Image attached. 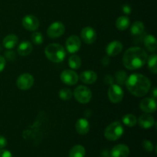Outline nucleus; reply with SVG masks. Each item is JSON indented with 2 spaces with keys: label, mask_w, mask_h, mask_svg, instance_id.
Listing matches in <instances>:
<instances>
[{
  "label": "nucleus",
  "mask_w": 157,
  "mask_h": 157,
  "mask_svg": "<svg viewBox=\"0 0 157 157\" xmlns=\"http://www.w3.org/2000/svg\"><path fill=\"white\" fill-rule=\"evenodd\" d=\"M147 58L145 50L140 47H131L124 54L123 64L128 70H137L146 64Z\"/></svg>",
  "instance_id": "f257e3e1"
},
{
  "label": "nucleus",
  "mask_w": 157,
  "mask_h": 157,
  "mask_svg": "<svg viewBox=\"0 0 157 157\" xmlns=\"http://www.w3.org/2000/svg\"><path fill=\"white\" fill-rule=\"evenodd\" d=\"M129 92L135 97H144L150 90L151 82L147 77L140 74H133L126 81Z\"/></svg>",
  "instance_id": "f03ea898"
},
{
  "label": "nucleus",
  "mask_w": 157,
  "mask_h": 157,
  "mask_svg": "<svg viewBox=\"0 0 157 157\" xmlns=\"http://www.w3.org/2000/svg\"><path fill=\"white\" fill-rule=\"evenodd\" d=\"M45 56L54 63H61L66 57V52L62 45L57 43L49 44L44 49Z\"/></svg>",
  "instance_id": "7ed1b4c3"
},
{
  "label": "nucleus",
  "mask_w": 157,
  "mask_h": 157,
  "mask_svg": "<svg viewBox=\"0 0 157 157\" xmlns=\"http://www.w3.org/2000/svg\"><path fill=\"white\" fill-rule=\"evenodd\" d=\"M124 127L118 121L111 123L104 130V136L110 141H116L119 140L124 134Z\"/></svg>",
  "instance_id": "20e7f679"
},
{
  "label": "nucleus",
  "mask_w": 157,
  "mask_h": 157,
  "mask_svg": "<svg viewBox=\"0 0 157 157\" xmlns=\"http://www.w3.org/2000/svg\"><path fill=\"white\" fill-rule=\"evenodd\" d=\"M74 96L76 101L81 104H87L92 98V92L86 86L80 85L75 88Z\"/></svg>",
  "instance_id": "39448f33"
},
{
  "label": "nucleus",
  "mask_w": 157,
  "mask_h": 157,
  "mask_svg": "<svg viewBox=\"0 0 157 157\" xmlns=\"http://www.w3.org/2000/svg\"><path fill=\"white\" fill-rule=\"evenodd\" d=\"M107 94H108L109 100L113 104H118V103L121 102L124 96V93L122 87L118 85V84H114L110 85Z\"/></svg>",
  "instance_id": "423d86ee"
},
{
  "label": "nucleus",
  "mask_w": 157,
  "mask_h": 157,
  "mask_svg": "<svg viewBox=\"0 0 157 157\" xmlns=\"http://www.w3.org/2000/svg\"><path fill=\"white\" fill-rule=\"evenodd\" d=\"M65 32V27L61 21H55L48 27L47 34L49 38H57L63 35Z\"/></svg>",
  "instance_id": "0eeeda50"
},
{
  "label": "nucleus",
  "mask_w": 157,
  "mask_h": 157,
  "mask_svg": "<svg viewBox=\"0 0 157 157\" xmlns=\"http://www.w3.org/2000/svg\"><path fill=\"white\" fill-rule=\"evenodd\" d=\"M17 87L22 90L30 89L34 84V78L32 75L28 73L22 74L18 78L16 81Z\"/></svg>",
  "instance_id": "6e6552de"
},
{
  "label": "nucleus",
  "mask_w": 157,
  "mask_h": 157,
  "mask_svg": "<svg viewBox=\"0 0 157 157\" xmlns=\"http://www.w3.org/2000/svg\"><path fill=\"white\" fill-rule=\"evenodd\" d=\"M21 24L26 30L33 32L38 29L40 22L39 20L35 15H27L23 17L22 20H21Z\"/></svg>",
  "instance_id": "1a4fd4ad"
},
{
  "label": "nucleus",
  "mask_w": 157,
  "mask_h": 157,
  "mask_svg": "<svg viewBox=\"0 0 157 157\" xmlns=\"http://www.w3.org/2000/svg\"><path fill=\"white\" fill-rule=\"evenodd\" d=\"M61 80L64 84L72 86L78 83L79 80L78 74L72 70H64L61 74Z\"/></svg>",
  "instance_id": "9d476101"
},
{
  "label": "nucleus",
  "mask_w": 157,
  "mask_h": 157,
  "mask_svg": "<svg viewBox=\"0 0 157 157\" xmlns=\"http://www.w3.org/2000/svg\"><path fill=\"white\" fill-rule=\"evenodd\" d=\"M66 49L71 54L78 52L80 50L81 46V41L79 37L77 35H71L67 39L65 43Z\"/></svg>",
  "instance_id": "9b49d317"
},
{
  "label": "nucleus",
  "mask_w": 157,
  "mask_h": 157,
  "mask_svg": "<svg viewBox=\"0 0 157 157\" xmlns=\"http://www.w3.org/2000/svg\"><path fill=\"white\" fill-rule=\"evenodd\" d=\"M81 37L86 44H93L97 39V32L93 28L87 26L81 30Z\"/></svg>",
  "instance_id": "f8f14e48"
},
{
  "label": "nucleus",
  "mask_w": 157,
  "mask_h": 157,
  "mask_svg": "<svg viewBox=\"0 0 157 157\" xmlns=\"http://www.w3.org/2000/svg\"><path fill=\"white\" fill-rule=\"evenodd\" d=\"M141 110L147 113H154L156 110V100L152 98H146L141 101L140 104Z\"/></svg>",
  "instance_id": "ddd939ff"
},
{
  "label": "nucleus",
  "mask_w": 157,
  "mask_h": 157,
  "mask_svg": "<svg viewBox=\"0 0 157 157\" xmlns=\"http://www.w3.org/2000/svg\"><path fill=\"white\" fill-rule=\"evenodd\" d=\"M123 44L119 41H113L107 44L106 53L107 56L114 57L121 53L123 50Z\"/></svg>",
  "instance_id": "4468645a"
},
{
  "label": "nucleus",
  "mask_w": 157,
  "mask_h": 157,
  "mask_svg": "<svg viewBox=\"0 0 157 157\" xmlns=\"http://www.w3.org/2000/svg\"><path fill=\"white\" fill-rule=\"evenodd\" d=\"M130 149L125 144H118L110 151V157H128Z\"/></svg>",
  "instance_id": "2eb2a0df"
},
{
  "label": "nucleus",
  "mask_w": 157,
  "mask_h": 157,
  "mask_svg": "<svg viewBox=\"0 0 157 157\" xmlns=\"http://www.w3.org/2000/svg\"><path fill=\"white\" fill-rule=\"evenodd\" d=\"M130 33H131L132 36L134 37L136 39L139 38V37L142 38L145 33V26H144V23L140 21H136L133 22L130 28Z\"/></svg>",
  "instance_id": "dca6fc26"
},
{
  "label": "nucleus",
  "mask_w": 157,
  "mask_h": 157,
  "mask_svg": "<svg viewBox=\"0 0 157 157\" xmlns=\"http://www.w3.org/2000/svg\"><path fill=\"white\" fill-rule=\"evenodd\" d=\"M140 126L144 129H150L155 124V120L150 113H144L141 115L138 120Z\"/></svg>",
  "instance_id": "f3484780"
},
{
  "label": "nucleus",
  "mask_w": 157,
  "mask_h": 157,
  "mask_svg": "<svg viewBox=\"0 0 157 157\" xmlns=\"http://www.w3.org/2000/svg\"><path fill=\"white\" fill-rule=\"evenodd\" d=\"M75 128H76V131L80 135H85L90 130V124L87 120L84 118H80L77 121Z\"/></svg>",
  "instance_id": "a211bd4d"
},
{
  "label": "nucleus",
  "mask_w": 157,
  "mask_h": 157,
  "mask_svg": "<svg viewBox=\"0 0 157 157\" xmlns=\"http://www.w3.org/2000/svg\"><path fill=\"white\" fill-rule=\"evenodd\" d=\"M80 79L86 84H92L98 79V75L94 71H85L80 75Z\"/></svg>",
  "instance_id": "6ab92c4d"
},
{
  "label": "nucleus",
  "mask_w": 157,
  "mask_h": 157,
  "mask_svg": "<svg viewBox=\"0 0 157 157\" xmlns=\"http://www.w3.org/2000/svg\"><path fill=\"white\" fill-rule=\"evenodd\" d=\"M144 45L146 48L150 52H155L157 49L156 39L153 35H147L144 38Z\"/></svg>",
  "instance_id": "aec40b11"
},
{
  "label": "nucleus",
  "mask_w": 157,
  "mask_h": 157,
  "mask_svg": "<svg viewBox=\"0 0 157 157\" xmlns=\"http://www.w3.org/2000/svg\"><path fill=\"white\" fill-rule=\"evenodd\" d=\"M18 37L14 34H10V35H8L7 36L5 37L2 41V44L6 49L11 50L16 46V44H18Z\"/></svg>",
  "instance_id": "412c9836"
},
{
  "label": "nucleus",
  "mask_w": 157,
  "mask_h": 157,
  "mask_svg": "<svg viewBox=\"0 0 157 157\" xmlns=\"http://www.w3.org/2000/svg\"><path fill=\"white\" fill-rule=\"evenodd\" d=\"M32 43L29 42L28 41H24L18 45V54L21 56H27V55H30L31 52H32Z\"/></svg>",
  "instance_id": "4be33fe9"
},
{
  "label": "nucleus",
  "mask_w": 157,
  "mask_h": 157,
  "mask_svg": "<svg viewBox=\"0 0 157 157\" xmlns=\"http://www.w3.org/2000/svg\"><path fill=\"white\" fill-rule=\"evenodd\" d=\"M85 153V149L83 146L75 145L71 149L69 152V157H84Z\"/></svg>",
  "instance_id": "5701e85b"
},
{
  "label": "nucleus",
  "mask_w": 157,
  "mask_h": 157,
  "mask_svg": "<svg viewBox=\"0 0 157 157\" xmlns=\"http://www.w3.org/2000/svg\"><path fill=\"white\" fill-rule=\"evenodd\" d=\"M130 19L127 16H120L116 21V26L118 30L125 31L130 26Z\"/></svg>",
  "instance_id": "b1692460"
},
{
  "label": "nucleus",
  "mask_w": 157,
  "mask_h": 157,
  "mask_svg": "<svg viewBox=\"0 0 157 157\" xmlns=\"http://www.w3.org/2000/svg\"><path fill=\"white\" fill-rule=\"evenodd\" d=\"M122 121L127 127H133L136 126V123H137V119H136V117L133 114L127 113V114H125L123 117Z\"/></svg>",
  "instance_id": "393cba45"
},
{
  "label": "nucleus",
  "mask_w": 157,
  "mask_h": 157,
  "mask_svg": "<svg viewBox=\"0 0 157 157\" xmlns=\"http://www.w3.org/2000/svg\"><path fill=\"white\" fill-rule=\"evenodd\" d=\"M68 65L71 69H78L81 66V60L77 55H73L69 58Z\"/></svg>",
  "instance_id": "a878e982"
},
{
  "label": "nucleus",
  "mask_w": 157,
  "mask_h": 157,
  "mask_svg": "<svg viewBox=\"0 0 157 157\" xmlns=\"http://www.w3.org/2000/svg\"><path fill=\"white\" fill-rule=\"evenodd\" d=\"M127 75L124 71H118L116 72L114 75V78L116 82L117 83L118 85L122 86L126 84V81L127 80Z\"/></svg>",
  "instance_id": "bb28decb"
},
{
  "label": "nucleus",
  "mask_w": 157,
  "mask_h": 157,
  "mask_svg": "<svg viewBox=\"0 0 157 157\" xmlns=\"http://www.w3.org/2000/svg\"><path fill=\"white\" fill-rule=\"evenodd\" d=\"M148 60V67L150 69V71L153 74L156 75L157 73V66H156V61H157V56L156 54H153L147 58Z\"/></svg>",
  "instance_id": "cd10ccee"
},
{
  "label": "nucleus",
  "mask_w": 157,
  "mask_h": 157,
  "mask_svg": "<svg viewBox=\"0 0 157 157\" xmlns=\"http://www.w3.org/2000/svg\"><path fill=\"white\" fill-rule=\"evenodd\" d=\"M59 98L63 101H68L72 98V91L68 88H62L58 93Z\"/></svg>",
  "instance_id": "c85d7f7f"
},
{
  "label": "nucleus",
  "mask_w": 157,
  "mask_h": 157,
  "mask_svg": "<svg viewBox=\"0 0 157 157\" xmlns=\"http://www.w3.org/2000/svg\"><path fill=\"white\" fill-rule=\"evenodd\" d=\"M32 41L35 44H41L44 41V37L41 32H34L32 35Z\"/></svg>",
  "instance_id": "c756f323"
},
{
  "label": "nucleus",
  "mask_w": 157,
  "mask_h": 157,
  "mask_svg": "<svg viewBox=\"0 0 157 157\" xmlns=\"http://www.w3.org/2000/svg\"><path fill=\"white\" fill-rule=\"evenodd\" d=\"M143 147L147 152H152L154 149V147H153V144H152V142H150V140H144L143 141Z\"/></svg>",
  "instance_id": "7c9ffc66"
},
{
  "label": "nucleus",
  "mask_w": 157,
  "mask_h": 157,
  "mask_svg": "<svg viewBox=\"0 0 157 157\" xmlns=\"http://www.w3.org/2000/svg\"><path fill=\"white\" fill-rule=\"evenodd\" d=\"M5 56L6 59L9 61H14L15 58V53L13 51H8L5 53Z\"/></svg>",
  "instance_id": "2f4dec72"
},
{
  "label": "nucleus",
  "mask_w": 157,
  "mask_h": 157,
  "mask_svg": "<svg viewBox=\"0 0 157 157\" xmlns=\"http://www.w3.org/2000/svg\"><path fill=\"white\" fill-rule=\"evenodd\" d=\"M104 83L107 85H111V84H113V81H114V78L112 75H107L105 77H104Z\"/></svg>",
  "instance_id": "473e14b6"
},
{
  "label": "nucleus",
  "mask_w": 157,
  "mask_h": 157,
  "mask_svg": "<svg viewBox=\"0 0 157 157\" xmlns=\"http://www.w3.org/2000/svg\"><path fill=\"white\" fill-rule=\"evenodd\" d=\"M7 146V140L5 136L0 135V150H2Z\"/></svg>",
  "instance_id": "72a5a7b5"
},
{
  "label": "nucleus",
  "mask_w": 157,
  "mask_h": 157,
  "mask_svg": "<svg viewBox=\"0 0 157 157\" xmlns=\"http://www.w3.org/2000/svg\"><path fill=\"white\" fill-rule=\"evenodd\" d=\"M0 157H12V155L10 151L2 149L0 150Z\"/></svg>",
  "instance_id": "f704fd0d"
},
{
  "label": "nucleus",
  "mask_w": 157,
  "mask_h": 157,
  "mask_svg": "<svg viewBox=\"0 0 157 157\" xmlns=\"http://www.w3.org/2000/svg\"><path fill=\"white\" fill-rule=\"evenodd\" d=\"M122 9H123V12H124L125 14H127V15H129V14L131 13L132 9L131 7H130V6H129L128 4H125L124 6H123Z\"/></svg>",
  "instance_id": "c9c22d12"
},
{
  "label": "nucleus",
  "mask_w": 157,
  "mask_h": 157,
  "mask_svg": "<svg viewBox=\"0 0 157 157\" xmlns=\"http://www.w3.org/2000/svg\"><path fill=\"white\" fill-rule=\"evenodd\" d=\"M6 67V58L0 55V72L2 71Z\"/></svg>",
  "instance_id": "e433bc0d"
},
{
  "label": "nucleus",
  "mask_w": 157,
  "mask_h": 157,
  "mask_svg": "<svg viewBox=\"0 0 157 157\" xmlns=\"http://www.w3.org/2000/svg\"><path fill=\"white\" fill-rule=\"evenodd\" d=\"M110 58H109L108 57H104V58H102V60H101V63H102V64L104 66L108 65V64H110Z\"/></svg>",
  "instance_id": "4c0bfd02"
},
{
  "label": "nucleus",
  "mask_w": 157,
  "mask_h": 157,
  "mask_svg": "<svg viewBox=\"0 0 157 157\" xmlns=\"http://www.w3.org/2000/svg\"><path fill=\"white\" fill-rule=\"evenodd\" d=\"M151 95L153 98V99H156L157 98V89L156 87H154V88L153 89V90H152V93H151Z\"/></svg>",
  "instance_id": "58836bf2"
}]
</instances>
